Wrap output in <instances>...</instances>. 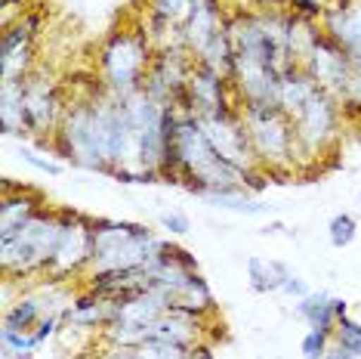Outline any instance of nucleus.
Segmentation results:
<instances>
[{
  "label": "nucleus",
  "mask_w": 361,
  "mask_h": 359,
  "mask_svg": "<svg viewBox=\"0 0 361 359\" xmlns=\"http://www.w3.org/2000/svg\"><path fill=\"white\" fill-rule=\"evenodd\" d=\"M102 100H75L68 102L62 115L59 130L53 134V149L59 158L71 161L87 170H102L109 174V158H105V109Z\"/></svg>",
  "instance_id": "obj_1"
},
{
  "label": "nucleus",
  "mask_w": 361,
  "mask_h": 359,
  "mask_svg": "<svg viewBox=\"0 0 361 359\" xmlns=\"http://www.w3.org/2000/svg\"><path fill=\"white\" fill-rule=\"evenodd\" d=\"M62 239V220L59 211L40 208L25 226L13 233V239L0 242V269H4V279L13 282L16 276L25 279L35 273H47L56 257Z\"/></svg>",
  "instance_id": "obj_2"
},
{
  "label": "nucleus",
  "mask_w": 361,
  "mask_h": 359,
  "mask_svg": "<svg viewBox=\"0 0 361 359\" xmlns=\"http://www.w3.org/2000/svg\"><path fill=\"white\" fill-rule=\"evenodd\" d=\"M154 44L142 25L130 31H114L99 50V78L114 100H127L145 87V75L154 59Z\"/></svg>",
  "instance_id": "obj_3"
},
{
  "label": "nucleus",
  "mask_w": 361,
  "mask_h": 359,
  "mask_svg": "<svg viewBox=\"0 0 361 359\" xmlns=\"http://www.w3.org/2000/svg\"><path fill=\"white\" fill-rule=\"evenodd\" d=\"M244 127L250 134V146L257 155V165L266 174H293V149H297V134H293V118L281 105H241Z\"/></svg>",
  "instance_id": "obj_4"
},
{
  "label": "nucleus",
  "mask_w": 361,
  "mask_h": 359,
  "mask_svg": "<svg viewBox=\"0 0 361 359\" xmlns=\"http://www.w3.org/2000/svg\"><path fill=\"white\" fill-rule=\"evenodd\" d=\"M152 239L154 235L142 223H124V220L102 217L93 220V254H90L87 273L145 266Z\"/></svg>",
  "instance_id": "obj_5"
},
{
  "label": "nucleus",
  "mask_w": 361,
  "mask_h": 359,
  "mask_svg": "<svg viewBox=\"0 0 361 359\" xmlns=\"http://www.w3.org/2000/svg\"><path fill=\"white\" fill-rule=\"evenodd\" d=\"M290 118H293V134H297L293 165H297V155H302L306 165H315V161L324 158L336 146V140H340L343 105L336 96L327 93V90H315L312 100Z\"/></svg>",
  "instance_id": "obj_6"
},
{
  "label": "nucleus",
  "mask_w": 361,
  "mask_h": 359,
  "mask_svg": "<svg viewBox=\"0 0 361 359\" xmlns=\"http://www.w3.org/2000/svg\"><path fill=\"white\" fill-rule=\"evenodd\" d=\"M59 220H62V239L47 276L53 282H68L71 276L84 273L90 264V254H93V220L78 214V211H59Z\"/></svg>",
  "instance_id": "obj_7"
},
{
  "label": "nucleus",
  "mask_w": 361,
  "mask_h": 359,
  "mask_svg": "<svg viewBox=\"0 0 361 359\" xmlns=\"http://www.w3.org/2000/svg\"><path fill=\"white\" fill-rule=\"evenodd\" d=\"M25 90V121H28V134H35L40 143H47V136H53L62 124L65 115V100L62 90L50 75H40V69H35L31 75L22 81Z\"/></svg>",
  "instance_id": "obj_8"
},
{
  "label": "nucleus",
  "mask_w": 361,
  "mask_h": 359,
  "mask_svg": "<svg viewBox=\"0 0 361 359\" xmlns=\"http://www.w3.org/2000/svg\"><path fill=\"white\" fill-rule=\"evenodd\" d=\"M300 69L309 71L312 81H315L322 90H327L331 96H336L340 102L346 100L352 75H355V65L346 59V53H343L324 31L315 37V44L309 47V53H306V59L300 62Z\"/></svg>",
  "instance_id": "obj_9"
},
{
  "label": "nucleus",
  "mask_w": 361,
  "mask_h": 359,
  "mask_svg": "<svg viewBox=\"0 0 361 359\" xmlns=\"http://www.w3.org/2000/svg\"><path fill=\"white\" fill-rule=\"evenodd\" d=\"M204 124V134L207 140L213 143V149L219 152V158H226L232 167L244 170H257V155H253V146H250V134L244 127V118H241V109L235 115H226V118H201Z\"/></svg>",
  "instance_id": "obj_10"
},
{
  "label": "nucleus",
  "mask_w": 361,
  "mask_h": 359,
  "mask_svg": "<svg viewBox=\"0 0 361 359\" xmlns=\"http://www.w3.org/2000/svg\"><path fill=\"white\" fill-rule=\"evenodd\" d=\"M322 31L361 69V0H331L322 16Z\"/></svg>",
  "instance_id": "obj_11"
},
{
  "label": "nucleus",
  "mask_w": 361,
  "mask_h": 359,
  "mask_svg": "<svg viewBox=\"0 0 361 359\" xmlns=\"http://www.w3.org/2000/svg\"><path fill=\"white\" fill-rule=\"evenodd\" d=\"M44 208V195L28 189V186H13L10 180L4 183V201H0V242L13 239L19 226H25L37 211Z\"/></svg>",
  "instance_id": "obj_12"
},
{
  "label": "nucleus",
  "mask_w": 361,
  "mask_h": 359,
  "mask_svg": "<svg viewBox=\"0 0 361 359\" xmlns=\"http://www.w3.org/2000/svg\"><path fill=\"white\" fill-rule=\"evenodd\" d=\"M152 338L192 350L195 344H201L204 341V319L188 316V313H179V310H167V313L152 325Z\"/></svg>",
  "instance_id": "obj_13"
},
{
  "label": "nucleus",
  "mask_w": 361,
  "mask_h": 359,
  "mask_svg": "<svg viewBox=\"0 0 361 359\" xmlns=\"http://www.w3.org/2000/svg\"><path fill=\"white\" fill-rule=\"evenodd\" d=\"M293 269L281 264V260H266V257H250L247 260V279L257 295H269V291H281L287 276Z\"/></svg>",
  "instance_id": "obj_14"
},
{
  "label": "nucleus",
  "mask_w": 361,
  "mask_h": 359,
  "mask_svg": "<svg viewBox=\"0 0 361 359\" xmlns=\"http://www.w3.org/2000/svg\"><path fill=\"white\" fill-rule=\"evenodd\" d=\"M315 90H322L312 81L309 71H302V69H293L290 75H284L281 78V90H278V105L287 112V115H297V112L312 100V93Z\"/></svg>",
  "instance_id": "obj_15"
},
{
  "label": "nucleus",
  "mask_w": 361,
  "mask_h": 359,
  "mask_svg": "<svg viewBox=\"0 0 361 359\" xmlns=\"http://www.w3.org/2000/svg\"><path fill=\"white\" fill-rule=\"evenodd\" d=\"M297 316L309 322V329H318L324 334L334 338V325H336V316H334V298L327 291H309L306 298L297 300Z\"/></svg>",
  "instance_id": "obj_16"
},
{
  "label": "nucleus",
  "mask_w": 361,
  "mask_h": 359,
  "mask_svg": "<svg viewBox=\"0 0 361 359\" xmlns=\"http://www.w3.org/2000/svg\"><path fill=\"white\" fill-rule=\"evenodd\" d=\"M44 316H47V307H44V300L40 298H19L16 304L6 307L4 325L19 329V331H35Z\"/></svg>",
  "instance_id": "obj_17"
},
{
  "label": "nucleus",
  "mask_w": 361,
  "mask_h": 359,
  "mask_svg": "<svg viewBox=\"0 0 361 359\" xmlns=\"http://www.w3.org/2000/svg\"><path fill=\"white\" fill-rule=\"evenodd\" d=\"M213 201V208H223V211H238V214H247V217H257V214H266V205H259V201L247 199V195L238 192H213L207 195Z\"/></svg>",
  "instance_id": "obj_18"
},
{
  "label": "nucleus",
  "mask_w": 361,
  "mask_h": 359,
  "mask_svg": "<svg viewBox=\"0 0 361 359\" xmlns=\"http://www.w3.org/2000/svg\"><path fill=\"white\" fill-rule=\"evenodd\" d=\"M358 235V223L352 214H334L331 223H327V239H331L334 248H349Z\"/></svg>",
  "instance_id": "obj_19"
},
{
  "label": "nucleus",
  "mask_w": 361,
  "mask_h": 359,
  "mask_svg": "<svg viewBox=\"0 0 361 359\" xmlns=\"http://www.w3.org/2000/svg\"><path fill=\"white\" fill-rule=\"evenodd\" d=\"M334 344L349 350V353L361 356V322H355L352 316H343L334 325Z\"/></svg>",
  "instance_id": "obj_20"
},
{
  "label": "nucleus",
  "mask_w": 361,
  "mask_h": 359,
  "mask_svg": "<svg viewBox=\"0 0 361 359\" xmlns=\"http://www.w3.org/2000/svg\"><path fill=\"white\" fill-rule=\"evenodd\" d=\"M331 344L334 338L318 329H309L306 334H302V344H300V353L302 359H324L327 353H331Z\"/></svg>",
  "instance_id": "obj_21"
},
{
  "label": "nucleus",
  "mask_w": 361,
  "mask_h": 359,
  "mask_svg": "<svg viewBox=\"0 0 361 359\" xmlns=\"http://www.w3.org/2000/svg\"><path fill=\"white\" fill-rule=\"evenodd\" d=\"M185 356H188L185 347L167 344V341L158 338H149L145 344H139V359H185Z\"/></svg>",
  "instance_id": "obj_22"
},
{
  "label": "nucleus",
  "mask_w": 361,
  "mask_h": 359,
  "mask_svg": "<svg viewBox=\"0 0 361 359\" xmlns=\"http://www.w3.org/2000/svg\"><path fill=\"white\" fill-rule=\"evenodd\" d=\"M327 4H331V0H290V13L300 16V19L315 22V19H322L324 16Z\"/></svg>",
  "instance_id": "obj_23"
},
{
  "label": "nucleus",
  "mask_w": 361,
  "mask_h": 359,
  "mask_svg": "<svg viewBox=\"0 0 361 359\" xmlns=\"http://www.w3.org/2000/svg\"><path fill=\"white\" fill-rule=\"evenodd\" d=\"M158 223H161L170 235H185L188 230H192V223H188V217L183 214V211H161V214H158Z\"/></svg>",
  "instance_id": "obj_24"
},
{
  "label": "nucleus",
  "mask_w": 361,
  "mask_h": 359,
  "mask_svg": "<svg viewBox=\"0 0 361 359\" xmlns=\"http://www.w3.org/2000/svg\"><path fill=\"white\" fill-rule=\"evenodd\" d=\"M25 0H4V10H0V28H10L13 22H19L25 16Z\"/></svg>",
  "instance_id": "obj_25"
},
{
  "label": "nucleus",
  "mask_w": 361,
  "mask_h": 359,
  "mask_svg": "<svg viewBox=\"0 0 361 359\" xmlns=\"http://www.w3.org/2000/svg\"><path fill=\"white\" fill-rule=\"evenodd\" d=\"M22 152V158L28 161L31 167H37V170H44V174H50V177H59L62 174V165L59 161H50V158H40L37 152H31V149H19Z\"/></svg>",
  "instance_id": "obj_26"
},
{
  "label": "nucleus",
  "mask_w": 361,
  "mask_h": 359,
  "mask_svg": "<svg viewBox=\"0 0 361 359\" xmlns=\"http://www.w3.org/2000/svg\"><path fill=\"white\" fill-rule=\"evenodd\" d=\"M56 325H59V313H47L44 319H40V325L35 329V341H37V347L44 344L47 338H53V334H56Z\"/></svg>",
  "instance_id": "obj_27"
},
{
  "label": "nucleus",
  "mask_w": 361,
  "mask_h": 359,
  "mask_svg": "<svg viewBox=\"0 0 361 359\" xmlns=\"http://www.w3.org/2000/svg\"><path fill=\"white\" fill-rule=\"evenodd\" d=\"M281 291H284V295H293V298L300 300V298H306L312 288H309V285L300 279L297 273H290V276H287V282H284V288H281Z\"/></svg>",
  "instance_id": "obj_28"
},
{
  "label": "nucleus",
  "mask_w": 361,
  "mask_h": 359,
  "mask_svg": "<svg viewBox=\"0 0 361 359\" xmlns=\"http://www.w3.org/2000/svg\"><path fill=\"white\" fill-rule=\"evenodd\" d=\"M96 359H139V347H105Z\"/></svg>",
  "instance_id": "obj_29"
},
{
  "label": "nucleus",
  "mask_w": 361,
  "mask_h": 359,
  "mask_svg": "<svg viewBox=\"0 0 361 359\" xmlns=\"http://www.w3.org/2000/svg\"><path fill=\"white\" fill-rule=\"evenodd\" d=\"M324 359H361V356H355V353H349V350H343V347H331V353H327Z\"/></svg>",
  "instance_id": "obj_30"
},
{
  "label": "nucleus",
  "mask_w": 361,
  "mask_h": 359,
  "mask_svg": "<svg viewBox=\"0 0 361 359\" xmlns=\"http://www.w3.org/2000/svg\"><path fill=\"white\" fill-rule=\"evenodd\" d=\"M334 316L336 319H343V316H349V304L343 298H334Z\"/></svg>",
  "instance_id": "obj_31"
},
{
  "label": "nucleus",
  "mask_w": 361,
  "mask_h": 359,
  "mask_svg": "<svg viewBox=\"0 0 361 359\" xmlns=\"http://www.w3.org/2000/svg\"><path fill=\"white\" fill-rule=\"evenodd\" d=\"M358 199H361V195H358Z\"/></svg>",
  "instance_id": "obj_32"
}]
</instances>
